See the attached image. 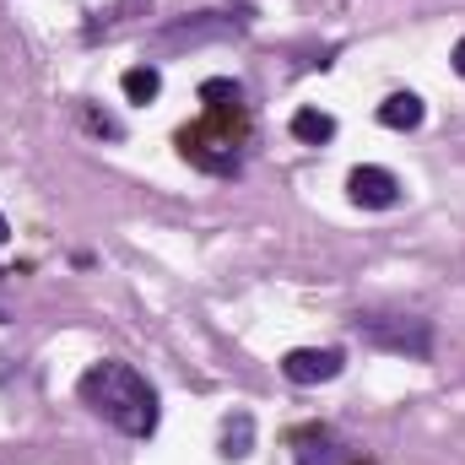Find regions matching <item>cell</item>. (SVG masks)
<instances>
[{"instance_id": "3957f363", "label": "cell", "mask_w": 465, "mask_h": 465, "mask_svg": "<svg viewBox=\"0 0 465 465\" xmlns=\"http://www.w3.org/2000/svg\"><path fill=\"white\" fill-rule=\"evenodd\" d=\"M357 341L373 351H395V357H411V362H428L433 357V320L422 314H401V309H368L351 320Z\"/></svg>"}, {"instance_id": "52a82bcc", "label": "cell", "mask_w": 465, "mask_h": 465, "mask_svg": "<svg viewBox=\"0 0 465 465\" xmlns=\"http://www.w3.org/2000/svg\"><path fill=\"white\" fill-rule=\"evenodd\" d=\"M422 119H428V109H422L417 93H390V98L379 104V124H384V130H417Z\"/></svg>"}, {"instance_id": "7c38bea8", "label": "cell", "mask_w": 465, "mask_h": 465, "mask_svg": "<svg viewBox=\"0 0 465 465\" xmlns=\"http://www.w3.org/2000/svg\"><path fill=\"white\" fill-rule=\"evenodd\" d=\"M87 124H93V130H104V135H109V141H119V135H124V130H119V119L98 114V109H87Z\"/></svg>"}, {"instance_id": "277c9868", "label": "cell", "mask_w": 465, "mask_h": 465, "mask_svg": "<svg viewBox=\"0 0 465 465\" xmlns=\"http://www.w3.org/2000/svg\"><path fill=\"white\" fill-rule=\"evenodd\" d=\"M341 368H347V351L341 347H292L282 357V373H287V384H331V379H341Z\"/></svg>"}, {"instance_id": "9c48e42d", "label": "cell", "mask_w": 465, "mask_h": 465, "mask_svg": "<svg viewBox=\"0 0 465 465\" xmlns=\"http://www.w3.org/2000/svg\"><path fill=\"white\" fill-rule=\"evenodd\" d=\"M119 87H124L130 104H152V98L163 93V71H157V65H130V71L119 76Z\"/></svg>"}, {"instance_id": "ba28073f", "label": "cell", "mask_w": 465, "mask_h": 465, "mask_svg": "<svg viewBox=\"0 0 465 465\" xmlns=\"http://www.w3.org/2000/svg\"><path fill=\"white\" fill-rule=\"evenodd\" d=\"M287 130H292V135H298L303 146H325V141L336 135V119L325 114V109H298V114H292V124H287Z\"/></svg>"}, {"instance_id": "30bf717a", "label": "cell", "mask_w": 465, "mask_h": 465, "mask_svg": "<svg viewBox=\"0 0 465 465\" xmlns=\"http://www.w3.org/2000/svg\"><path fill=\"white\" fill-rule=\"evenodd\" d=\"M201 104H206L212 114H238V109H243V87L228 82V76H212V82H201Z\"/></svg>"}, {"instance_id": "8992f818", "label": "cell", "mask_w": 465, "mask_h": 465, "mask_svg": "<svg viewBox=\"0 0 465 465\" xmlns=\"http://www.w3.org/2000/svg\"><path fill=\"white\" fill-rule=\"evenodd\" d=\"M351 450L331 428H303L298 433V465H347Z\"/></svg>"}, {"instance_id": "5b68a950", "label": "cell", "mask_w": 465, "mask_h": 465, "mask_svg": "<svg viewBox=\"0 0 465 465\" xmlns=\"http://www.w3.org/2000/svg\"><path fill=\"white\" fill-rule=\"evenodd\" d=\"M347 195H351V206H362V212H390V206H401V179L390 168L362 163V168L347 173Z\"/></svg>"}, {"instance_id": "4fadbf2b", "label": "cell", "mask_w": 465, "mask_h": 465, "mask_svg": "<svg viewBox=\"0 0 465 465\" xmlns=\"http://www.w3.org/2000/svg\"><path fill=\"white\" fill-rule=\"evenodd\" d=\"M450 65H455V76H465V38L455 44V54H450Z\"/></svg>"}, {"instance_id": "6da1fadb", "label": "cell", "mask_w": 465, "mask_h": 465, "mask_svg": "<svg viewBox=\"0 0 465 465\" xmlns=\"http://www.w3.org/2000/svg\"><path fill=\"white\" fill-rule=\"evenodd\" d=\"M76 395H82V406H93V411H98L109 428H119L124 439H152V433H157V417H163L157 390H152L130 362H119V357L93 362V368L82 373Z\"/></svg>"}, {"instance_id": "5bb4252c", "label": "cell", "mask_w": 465, "mask_h": 465, "mask_svg": "<svg viewBox=\"0 0 465 465\" xmlns=\"http://www.w3.org/2000/svg\"><path fill=\"white\" fill-rule=\"evenodd\" d=\"M5 238H11V228H5V217H0V243H5Z\"/></svg>"}, {"instance_id": "9a60e30c", "label": "cell", "mask_w": 465, "mask_h": 465, "mask_svg": "<svg viewBox=\"0 0 465 465\" xmlns=\"http://www.w3.org/2000/svg\"><path fill=\"white\" fill-rule=\"evenodd\" d=\"M0 325H5V314H0Z\"/></svg>"}, {"instance_id": "7a4b0ae2", "label": "cell", "mask_w": 465, "mask_h": 465, "mask_svg": "<svg viewBox=\"0 0 465 465\" xmlns=\"http://www.w3.org/2000/svg\"><path fill=\"white\" fill-rule=\"evenodd\" d=\"M254 27V5L238 0V5H212V11H190V16H173L168 27H157L146 38L152 54H173V49H201V44H223Z\"/></svg>"}, {"instance_id": "8fae6325", "label": "cell", "mask_w": 465, "mask_h": 465, "mask_svg": "<svg viewBox=\"0 0 465 465\" xmlns=\"http://www.w3.org/2000/svg\"><path fill=\"white\" fill-rule=\"evenodd\" d=\"M249 450H254V417L238 411V417L223 422V460H243Z\"/></svg>"}]
</instances>
